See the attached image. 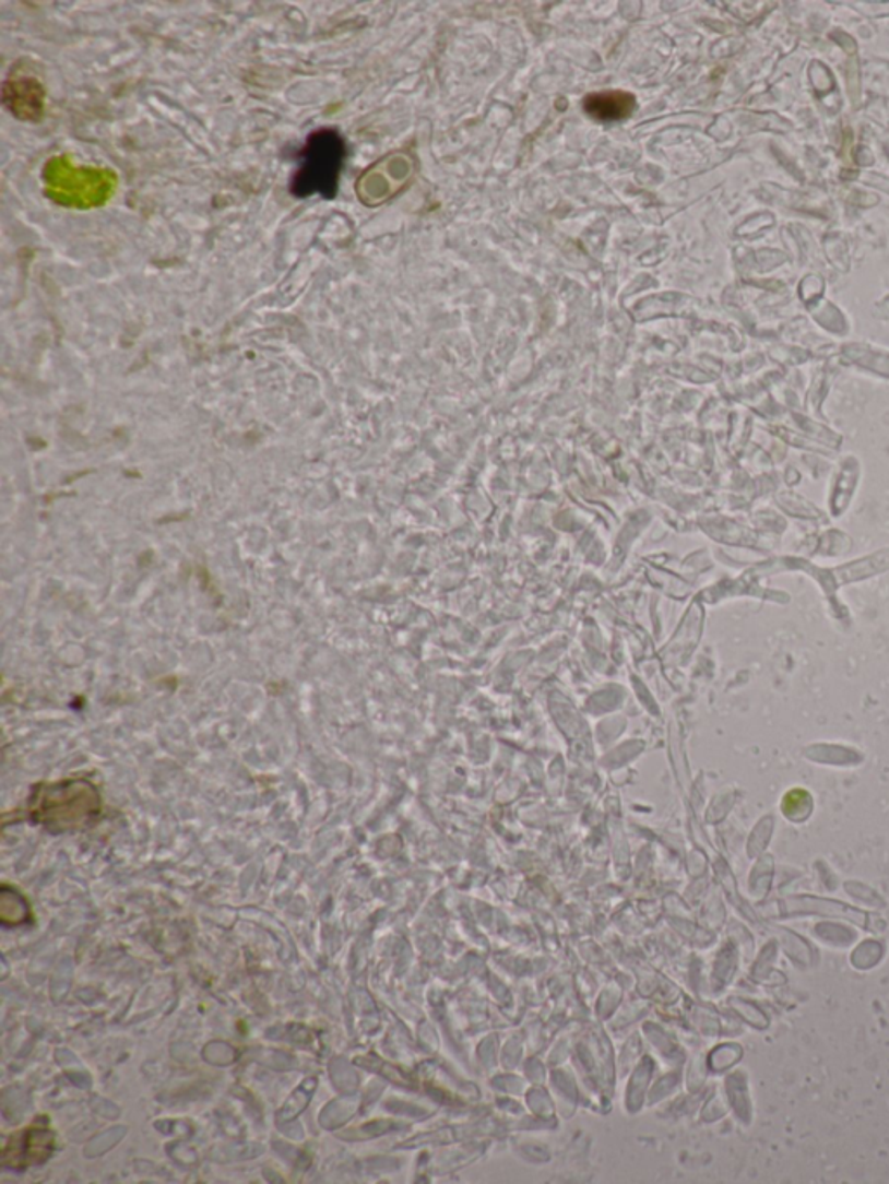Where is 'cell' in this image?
<instances>
[{"label": "cell", "mask_w": 889, "mask_h": 1184, "mask_svg": "<svg viewBox=\"0 0 889 1184\" xmlns=\"http://www.w3.org/2000/svg\"><path fill=\"white\" fill-rule=\"evenodd\" d=\"M346 161L343 135L334 129H320L306 141L294 173L291 191L299 199L322 196L332 199L337 193L341 170Z\"/></svg>", "instance_id": "6da1fadb"}, {"label": "cell", "mask_w": 889, "mask_h": 1184, "mask_svg": "<svg viewBox=\"0 0 889 1184\" xmlns=\"http://www.w3.org/2000/svg\"><path fill=\"white\" fill-rule=\"evenodd\" d=\"M99 794L91 783L82 780L44 785L35 791L31 801V812L38 824L47 829H82L98 817Z\"/></svg>", "instance_id": "7a4b0ae2"}, {"label": "cell", "mask_w": 889, "mask_h": 1184, "mask_svg": "<svg viewBox=\"0 0 889 1184\" xmlns=\"http://www.w3.org/2000/svg\"><path fill=\"white\" fill-rule=\"evenodd\" d=\"M31 919V907L26 903L25 898L22 895H17L14 889H9L8 886L2 888V898H0V921L5 927L22 926Z\"/></svg>", "instance_id": "5b68a950"}, {"label": "cell", "mask_w": 889, "mask_h": 1184, "mask_svg": "<svg viewBox=\"0 0 889 1184\" xmlns=\"http://www.w3.org/2000/svg\"><path fill=\"white\" fill-rule=\"evenodd\" d=\"M635 106L636 99L624 91L591 94L584 99L585 111L600 122H617V120L627 119L635 111Z\"/></svg>", "instance_id": "277c9868"}, {"label": "cell", "mask_w": 889, "mask_h": 1184, "mask_svg": "<svg viewBox=\"0 0 889 1184\" xmlns=\"http://www.w3.org/2000/svg\"><path fill=\"white\" fill-rule=\"evenodd\" d=\"M56 1138L46 1125H32L22 1133L14 1134L4 1148V1165L14 1171H22L28 1165L46 1162L55 1151Z\"/></svg>", "instance_id": "3957f363"}]
</instances>
